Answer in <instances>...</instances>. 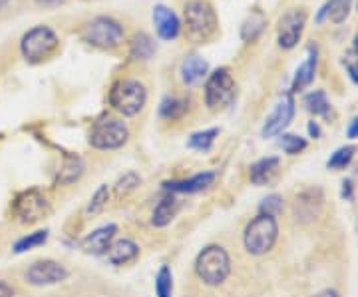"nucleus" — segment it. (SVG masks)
Returning a JSON list of instances; mask_svg holds the SVG:
<instances>
[{"label": "nucleus", "instance_id": "obj_1", "mask_svg": "<svg viewBox=\"0 0 358 297\" xmlns=\"http://www.w3.org/2000/svg\"><path fill=\"white\" fill-rule=\"evenodd\" d=\"M195 273L205 285H221L231 273L229 254L221 246H207L195 259Z\"/></svg>", "mask_w": 358, "mask_h": 297}, {"label": "nucleus", "instance_id": "obj_2", "mask_svg": "<svg viewBox=\"0 0 358 297\" xmlns=\"http://www.w3.org/2000/svg\"><path fill=\"white\" fill-rule=\"evenodd\" d=\"M277 235H279L277 218L267 216V214H259L255 220L249 221V226L245 230V247L251 256H263L273 249Z\"/></svg>", "mask_w": 358, "mask_h": 297}, {"label": "nucleus", "instance_id": "obj_3", "mask_svg": "<svg viewBox=\"0 0 358 297\" xmlns=\"http://www.w3.org/2000/svg\"><path fill=\"white\" fill-rule=\"evenodd\" d=\"M185 25L193 40L197 42L209 40L217 30V16L213 6L205 0H192L185 6Z\"/></svg>", "mask_w": 358, "mask_h": 297}, {"label": "nucleus", "instance_id": "obj_4", "mask_svg": "<svg viewBox=\"0 0 358 297\" xmlns=\"http://www.w3.org/2000/svg\"><path fill=\"white\" fill-rule=\"evenodd\" d=\"M145 88L138 80H124L117 82L110 94V104L124 116H136L145 106Z\"/></svg>", "mask_w": 358, "mask_h": 297}, {"label": "nucleus", "instance_id": "obj_5", "mask_svg": "<svg viewBox=\"0 0 358 297\" xmlns=\"http://www.w3.org/2000/svg\"><path fill=\"white\" fill-rule=\"evenodd\" d=\"M58 46V36L48 26H36L30 32H26L20 42V50L28 62H40L48 58Z\"/></svg>", "mask_w": 358, "mask_h": 297}, {"label": "nucleus", "instance_id": "obj_6", "mask_svg": "<svg viewBox=\"0 0 358 297\" xmlns=\"http://www.w3.org/2000/svg\"><path fill=\"white\" fill-rule=\"evenodd\" d=\"M128 126L124 122L115 118H103L92 130L90 144L98 150H115L128 142Z\"/></svg>", "mask_w": 358, "mask_h": 297}, {"label": "nucleus", "instance_id": "obj_7", "mask_svg": "<svg viewBox=\"0 0 358 297\" xmlns=\"http://www.w3.org/2000/svg\"><path fill=\"white\" fill-rule=\"evenodd\" d=\"M233 96H235V80L227 68H219L205 84V102L211 110H219L231 104Z\"/></svg>", "mask_w": 358, "mask_h": 297}, {"label": "nucleus", "instance_id": "obj_8", "mask_svg": "<svg viewBox=\"0 0 358 297\" xmlns=\"http://www.w3.org/2000/svg\"><path fill=\"white\" fill-rule=\"evenodd\" d=\"M84 39L88 40L90 44L100 46V48H115L124 40V28L112 18L100 16V18H94L84 28Z\"/></svg>", "mask_w": 358, "mask_h": 297}, {"label": "nucleus", "instance_id": "obj_9", "mask_svg": "<svg viewBox=\"0 0 358 297\" xmlns=\"http://www.w3.org/2000/svg\"><path fill=\"white\" fill-rule=\"evenodd\" d=\"M50 212V204L46 195L38 190H28L14 200V216L20 223H34L42 220Z\"/></svg>", "mask_w": 358, "mask_h": 297}, {"label": "nucleus", "instance_id": "obj_10", "mask_svg": "<svg viewBox=\"0 0 358 297\" xmlns=\"http://www.w3.org/2000/svg\"><path fill=\"white\" fill-rule=\"evenodd\" d=\"M24 277L30 285H54L64 282L68 277V272L62 263H58L54 259H40L28 268Z\"/></svg>", "mask_w": 358, "mask_h": 297}, {"label": "nucleus", "instance_id": "obj_11", "mask_svg": "<svg viewBox=\"0 0 358 297\" xmlns=\"http://www.w3.org/2000/svg\"><path fill=\"white\" fill-rule=\"evenodd\" d=\"M307 25V13L303 8L289 11L279 22V46L285 50H291L301 40V34Z\"/></svg>", "mask_w": 358, "mask_h": 297}, {"label": "nucleus", "instance_id": "obj_12", "mask_svg": "<svg viewBox=\"0 0 358 297\" xmlns=\"http://www.w3.org/2000/svg\"><path fill=\"white\" fill-rule=\"evenodd\" d=\"M294 116V102L291 96H285L281 102L275 106L273 114L267 118L265 126H263V138H273L277 134H281L282 130L291 124Z\"/></svg>", "mask_w": 358, "mask_h": 297}, {"label": "nucleus", "instance_id": "obj_13", "mask_svg": "<svg viewBox=\"0 0 358 297\" xmlns=\"http://www.w3.org/2000/svg\"><path fill=\"white\" fill-rule=\"evenodd\" d=\"M115 232H117V228H115L114 223L103 226V228H98V230H94L92 233H88V235L82 240L80 246H82V249H84L86 254H92V256H103V254H108V249L112 246Z\"/></svg>", "mask_w": 358, "mask_h": 297}, {"label": "nucleus", "instance_id": "obj_14", "mask_svg": "<svg viewBox=\"0 0 358 297\" xmlns=\"http://www.w3.org/2000/svg\"><path fill=\"white\" fill-rule=\"evenodd\" d=\"M217 178L215 172H203V174H195L189 180H178V181H166L164 190L171 194H195L201 192L205 188H209Z\"/></svg>", "mask_w": 358, "mask_h": 297}, {"label": "nucleus", "instance_id": "obj_15", "mask_svg": "<svg viewBox=\"0 0 358 297\" xmlns=\"http://www.w3.org/2000/svg\"><path fill=\"white\" fill-rule=\"evenodd\" d=\"M154 22L155 28H157V34L164 40H173L179 34L178 16L173 14V11H169L167 6H155Z\"/></svg>", "mask_w": 358, "mask_h": 297}, {"label": "nucleus", "instance_id": "obj_16", "mask_svg": "<svg viewBox=\"0 0 358 297\" xmlns=\"http://www.w3.org/2000/svg\"><path fill=\"white\" fill-rule=\"evenodd\" d=\"M138 254H140V247L136 246V242L126 240V237L112 242V246L108 249V258L114 265H126L138 258Z\"/></svg>", "mask_w": 358, "mask_h": 297}, {"label": "nucleus", "instance_id": "obj_17", "mask_svg": "<svg viewBox=\"0 0 358 297\" xmlns=\"http://www.w3.org/2000/svg\"><path fill=\"white\" fill-rule=\"evenodd\" d=\"M277 172H279V158H263L251 166L249 178L255 186H265L277 176Z\"/></svg>", "mask_w": 358, "mask_h": 297}, {"label": "nucleus", "instance_id": "obj_18", "mask_svg": "<svg viewBox=\"0 0 358 297\" xmlns=\"http://www.w3.org/2000/svg\"><path fill=\"white\" fill-rule=\"evenodd\" d=\"M179 212V200L173 195H167L164 198L154 209V216H152V223L155 228H166L167 223H171V220L176 218V214Z\"/></svg>", "mask_w": 358, "mask_h": 297}, {"label": "nucleus", "instance_id": "obj_19", "mask_svg": "<svg viewBox=\"0 0 358 297\" xmlns=\"http://www.w3.org/2000/svg\"><path fill=\"white\" fill-rule=\"evenodd\" d=\"M315 72H317V48L310 46V48H308L307 60L299 66V70H296V76H294L293 82V90H303V88H307L308 84L313 82V78H315Z\"/></svg>", "mask_w": 358, "mask_h": 297}, {"label": "nucleus", "instance_id": "obj_20", "mask_svg": "<svg viewBox=\"0 0 358 297\" xmlns=\"http://www.w3.org/2000/svg\"><path fill=\"white\" fill-rule=\"evenodd\" d=\"M82 174H84V162H82V158H78V156H66L64 164L58 170V178H56V181L62 184V186H66V184H74Z\"/></svg>", "mask_w": 358, "mask_h": 297}, {"label": "nucleus", "instance_id": "obj_21", "mask_svg": "<svg viewBox=\"0 0 358 297\" xmlns=\"http://www.w3.org/2000/svg\"><path fill=\"white\" fill-rule=\"evenodd\" d=\"M207 62L201 56H189L183 64H181V78L185 84H197L201 78L207 74Z\"/></svg>", "mask_w": 358, "mask_h": 297}, {"label": "nucleus", "instance_id": "obj_22", "mask_svg": "<svg viewBox=\"0 0 358 297\" xmlns=\"http://www.w3.org/2000/svg\"><path fill=\"white\" fill-rule=\"evenodd\" d=\"M320 207V198L315 200V192H305L303 195L296 198V204H294V216L296 220L308 221L313 220L317 214H319Z\"/></svg>", "mask_w": 358, "mask_h": 297}, {"label": "nucleus", "instance_id": "obj_23", "mask_svg": "<svg viewBox=\"0 0 358 297\" xmlns=\"http://www.w3.org/2000/svg\"><path fill=\"white\" fill-rule=\"evenodd\" d=\"M350 2H352V0H329V2L322 6V11L319 13V16H317V22H322L324 16H331L333 22L341 25L346 16H348V13H350Z\"/></svg>", "mask_w": 358, "mask_h": 297}, {"label": "nucleus", "instance_id": "obj_24", "mask_svg": "<svg viewBox=\"0 0 358 297\" xmlns=\"http://www.w3.org/2000/svg\"><path fill=\"white\" fill-rule=\"evenodd\" d=\"M155 50L154 40L150 39L148 34H136L131 40V58H138V60H148Z\"/></svg>", "mask_w": 358, "mask_h": 297}, {"label": "nucleus", "instance_id": "obj_25", "mask_svg": "<svg viewBox=\"0 0 358 297\" xmlns=\"http://www.w3.org/2000/svg\"><path fill=\"white\" fill-rule=\"evenodd\" d=\"M305 104H307L308 112L315 114V116H331V104L327 100L324 92H313V94H308Z\"/></svg>", "mask_w": 358, "mask_h": 297}, {"label": "nucleus", "instance_id": "obj_26", "mask_svg": "<svg viewBox=\"0 0 358 297\" xmlns=\"http://www.w3.org/2000/svg\"><path fill=\"white\" fill-rule=\"evenodd\" d=\"M171 293H173V275L167 265H162L155 275V296L171 297Z\"/></svg>", "mask_w": 358, "mask_h": 297}, {"label": "nucleus", "instance_id": "obj_27", "mask_svg": "<svg viewBox=\"0 0 358 297\" xmlns=\"http://www.w3.org/2000/svg\"><path fill=\"white\" fill-rule=\"evenodd\" d=\"M355 154H357V148L355 146H343V148H338L331 156V160L327 162V166H329V170H345L352 162Z\"/></svg>", "mask_w": 358, "mask_h": 297}, {"label": "nucleus", "instance_id": "obj_28", "mask_svg": "<svg viewBox=\"0 0 358 297\" xmlns=\"http://www.w3.org/2000/svg\"><path fill=\"white\" fill-rule=\"evenodd\" d=\"M219 136V130L217 128H211V130H205V132H197V134H193L192 138H189V142L187 146L193 148V150H201V152H207L213 142H215V138Z\"/></svg>", "mask_w": 358, "mask_h": 297}, {"label": "nucleus", "instance_id": "obj_29", "mask_svg": "<svg viewBox=\"0 0 358 297\" xmlns=\"http://www.w3.org/2000/svg\"><path fill=\"white\" fill-rule=\"evenodd\" d=\"M46 240H48V232H46V230L28 233L26 237H22V240H18V242H16L14 251H16V254H24V251H28V249H34V247L46 244Z\"/></svg>", "mask_w": 358, "mask_h": 297}, {"label": "nucleus", "instance_id": "obj_30", "mask_svg": "<svg viewBox=\"0 0 358 297\" xmlns=\"http://www.w3.org/2000/svg\"><path fill=\"white\" fill-rule=\"evenodd\" d=\"M263 26H265V18L261 16V14H251L247 20H245L243 30H241V36L247 42H251V40H255L259 36V32L263 30Z\"/></svg>", "mask_w": 358, "mask_h": 297}, {"label": "nucleus", "instance_id": "obj_31", "mask_svg": "<svg viewBox=\"0 0 358 297\" xmlns=\"http://www.w3.org/2000/svg\"><path fill=\"white\" fill-rule=\"evenodd\" d=\"M108 200H110V190H108V186H100V188L96 190V194L92 195L88 207H86V214H88V216L100 214L103 207L108 206Z\"/></svg>", "mask_w": 358, "mask_h": 297}, {"label": "nucleus", "instance_id": "obj_32", "mask_svg": "<svg viewBox=\"0 0 358 297\" xmlns=\"http://www.w3.org/2000/svg\"><path fill=\"white\" fill-rule=\"evenodd\" d=\"M140 176L136 174V172H128V174H124L120 180L115 181V194L120 195H128L131 194L138 186H140Z\"/></svg>", "mask_w": 358, "mask_h": 297}, {"label": "nucleus", "instance_id": "obj_33", "mask_svg": "<svg viewBox=\"0 0 358 297\" xmlns=\"http://www.w3.org/2000/svg\"><path fill=\"white\" fill-rule=\"evenodd\" d=\"M281 148L285 154L296 156V154H301V152L307 148V140H305V138H301V136H294V134H287V136H282Z\"/></svg>", "mask_w": 358, "mask_h": 297}, {"label": "nucleus", "instance_id": "obj_34", "mask_svg": "<svg viewBox=\"0 0 358 297\" xmlns=\"http://www.w3.org/2000/svg\"><path fill=\"white\" fill-rule=\"evenodd\" d=\"M187 110V102L185 100H166L162 104V116L167 118V120H176L179 118L183 112Z\"/></svg>", "mask_w": 358, "mask_h": 297}, {"label": "nucleus", "instance_id": "obj_35", "mask_svg": "<svg viewBox=\"0 0 358 297\" xmlns=\"http://www.w3.org/2000/svg\"><path fill=\"white\" fill-rule=\"evenodd\" d=\"M281 209H282V198L281 195L273 194V195H267V198L261 202V206H259V214H267V216L277 218V216L281 214Z\"/></svg>", "mask_w": 358, "mask_h": 297}, {"label": "nucleus", "instance_id": "obj_36", "mask_svg": "<svg viewBox=\"0 0 358 297\" xmlns=\"http://www.w3.org/2000/svg\"><path fill=\"white\" fill-rule=\"evenodd\" d=\"M346 136L350 138V140H355V138H358V116L350 122V126L346 128Z\"/></svg>", "mask_w": 358, "mask_h": 297}, {"label": "nucleus", "instance_id": "obj_37", "mask_svg": "<svg viewBox=\"0 0 358 297\" xmlns=\"http://www.w3.org/2000/svg\"><path fill=\"white\" fill-rule=\"evenodd\" d=\"M0 297H14V289L6 282H0Z\"/></svg>", "mask_w": 358, "mask_h": 297}, {"label": "nucleus", "instance_id": "obj_38", "mask_svg": "<svg viewBox=\"0 0 358 297\" xmlns=\"http://www.w3.org/2000/svg\"><path fill=\"white\" fill-rule=\"evenodd\" d=\"M348 76L355 84H358V64H348Z\"/></svg>", "mask_w": 358, "mask_h": 297}, {"label": "nucleus", "instance_id": "obj_39", "mask_svg": "<svg viewBox=\"0 0 358 297\" xmlns=\"http://www.w3.org/2000/svg\"><path fill=\"white\" fill-rule=\"evenodd\" d=\"M343 198L350 200L352 198V181H345V190H343Z\"/></svg>", "mask_w": 358, "mask_h": 297}, {"label": "nucleus", "instance_id": "obj_40", "mask_svg": "<svg viewBox=\"0 0 358 297\" xmlns=\"http://www.w3.org/2000/svg\"><path fill=\"white\" fill-rule=\"evenodd\" d=\"M308 134H310L313 138H319L320 136V130H319V126L315 124V122H310V124H308Z\"/></svg>", "mask_w": 358, "mask_h": 297}, {"label": "nucleus", "instance_id": "obj_41", "mask_svg": "<svg viewBox=\"0 0 358 297\" xmlns=\"http://www.w3.org/2000/svg\"><path fill=\"white\" fill-rule=\"evenodd\" d=\"M38 4H42V6H58L60 2H64V0H36Z\"/></svg>", "mask_w": 358, "mask_h": 297}, {"label": "nucleus", "instance_id": "obj_42", "mask_svg": "<svg viewBox=\"0 0 358 297\" xmlns=\"http://www.w3.org/2000/svg\"><path fill=\"white\" fill-rule=\"evenodd\" d=\"M315 297H338V293H336L334 289H324V291H320V293H317Z\"/></svg>", "mask_w": 358, "mask_h": 297}, {"label": "nucleus", "instance_id": "obj_43", "mask_svg": "<svg viewBox=\"0 0 358 297\" xmlns=\"http://www.w3.org/2000/svg\"><path fill=\"white\" fill-rule=\"evenodd\" d=\"M355 52L358 54V34H357V39H355Z\"/></svg>", "mask_w": 358, "mask_h": 297}, {"label": "nucleus", "instance_id": "obj_44", "mask_svg": "<svg viewBox=\"0 0 358 297\" xmlns=\"http://www.w3.org/2000/svg\"><path fill=\"white\" fill-rule=\"evenodd\" d=\"M6 2H8V0H0V8H2V6H6Z\"/></svg>", "mask_w": 358, "mask_h": 297}]
</instances>
